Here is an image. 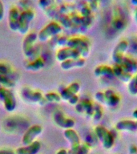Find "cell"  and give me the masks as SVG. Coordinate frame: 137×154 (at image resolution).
Here are the masks:
<instances>
[{"label": "cell", "instance_id": "9a60e30c", "mask_svg": "<svg viewBox=\"0 0 137 154\" xmlns=\"http://www.w3.org/2000/svg\"><path fill=\"white\" fill-rule=\"evenodd\" d=\"M12 73H13V71L9 65L4 63H0V75L10 77Z\"/></svg>", "mask_w": 137, "mask_h": 154}, {"label": "cell", "instance_id": "7c38bea8", "mask_svg": "<svg viewBox=\"0 0 137 154\" xmlns=\"http://www.w3.org/2000/svg\"><path fill=\"white\" fill-rule=\"evenodd\" d=\"M84 64V60L82 59H71L61 62V67L64 70H68L75 67H82Z\"/></svg>", "mask_w": 137, "mask_h": 154}, {"label": "cell", "instance_id": "3957f363", "mask_svg": "<svg viewBox=\"0 0 137 154\" xmlns=\"http://www.w3.org/2000/svg\"><path fill=\"white\" fill-rule=\"evenodd\" d=\"M35 18V13L32 10L27 9L20 13L18 31L21 34H26L29 30V25Z\"/></svg>", "mask_w": 137, "mask_h": 154}, {"label": "cell", "instance_id": "4fadbf2b", "mask_svg": "<svg viewBox=\"0 0 137 154\" xmlns=\"http://www.w3.org/2000/svg\"><path fill=\"white\" fill-rule=\"evenodd\" d=\"M45 65V63H44V60L42 59V58H37L36 60H35L34 61H32L31 63H28V64L26 66V68L29 71H38V70L42 69Z\"/></svg>", "mask_w": 137, "mask_h": 154}, {"label": "cell", "instance_id": "8fae6325", "mask_svg": "<svg viewBox=\"0 0 137 154\" xmlns=\"http://www.w3.org/2000/svg\"><path fill=\"white\" fill-rule=\"evenodd\" d=\"M64 136L72 144V148H77L79 146V138L74 130L72 128L65 130Z\"/></svg>", "mask_w": 137, "mask_h": 154}, {"label": "cell", "instance_id": "8992f818", "mask_svg": "<svg viewBox=\"0 0 137 154\" xmlns=\"http://www.w3.org/2000/svg\"><path fill=\"white\" fill-rule=\"evenodd\" d=\"M42 132H43V128L41 127L40 125H35L31 126L26 130V132L23 137V144L25 145L30 144L34 141V140L35 139L38 135L41 134Z\"/></svg>", "mask_w": 137, "mask_h": 154}, {"label": "cell", "instance_id": "ffe728a7", "mask_svg": "<svg viewBox=\"0 0 137 154\" xmlns=\"http://www.w3.org/2000/svg\"><path fill=\"white\" fill-rule=\"evenodd\" d=\"M70 103H72V104H75V103H76L78 102V96L76 95H74V96H72L71 98L68 100Z\"/></svg>", "mask_w": 137, "mask_h": 154}, {"label": "cell", "instance_id": "30bf717a", "mask_svg": "<svg viewBox=\"0 0 137 154\" xmlns=\"http://www.w3.org/2000/svg\"><path fill=\"white\" fill-rule=\"evenodd\" d=\"M41 144L38 141H33L25 147H21L16 150V154H37L40 150Z\"/></svg>", "mask_w": 137, "mask_h": 154}, {"label": "cell", "instance_id": "5bb4252c", "mask_svg": "<svg viewBox=\"0 0 137 154\" xmlns=\"http://www.w3.org/2000/svg\"><path fill=\"white\" fill-rule=\"evenodd\" d=\"M0 84H2L3 88H12L14 86V80L11 79V77L7 76L0 75Z\"/></svg>", "mask_w": 137, "mask_h": 154}, {"label": "cell", "instance_id": "7a4b0ae2", "mask_svg": "<svg viewBox=\"0 0 137 154\" xmlns=\"http://www.w3.org/2000/svg\"><path fill=\"white\" fill-rule=\"evenodd\" d=\"M0 99L4 103V108L7 112H13L16 108V100L14 94L6 88H0Z\"/></svg>", "mask_w": 137, "mask_h": 154}, {"label": "cell", "instance_id": "e0dca14e", "mask_svg": "<svg viewBox=\"0 0 137 154\" xmlns=\"http://www.w3.org/2000/svg\"><path fill=\"white\" fill-rule=\"evenodd\" d=\"M89 147L87 144H83V145H79L78 151H77V154H87L88 152Z\"/></svg>", "mask_w": 137, "mask_h": 154}, {"label": "cell", "instance_id": "ba28073f", "mask_svg": "<svg viewBox=\"0 0 137 154\" xmlns=\"http://www.w3.org/2000/svg\"><path fill=\"white\" fill-rule=\"evenodd\" d=\"M54 120L59 127L63 128H72L75 125L74 120L70 118L65 117L64 114L61 111H56L54 113Z\"/></svg>", "mask_w": 137, "mask_h": 154}, {"label": "cell", "instance_id": "6da1fadb", "mask_svg": "<svg viewBox=\"0 0 137 154\" xmlns=\"http://www.w3.org/2000/svg\"><path fill=\"white\" fill-rule=\"evenodd\" d=\"M61 31L62 26L60 24L58 23L57 22H51L41 30L38 35V38L41 41H46L50 37L60 33Z\"/></svg>", "mask_w": 137, "mask_h": 154}, {"label": "cell", "instance_id": "44dd1931", "mask_svg": "<svg viewBox=\"0 0 137 154\" xmlns=\"http://www.w3.org/2000/svg\"><path fill=\"white\" fill-rule=\"evenodd\" d=\"M0 154H14V152L9 149H2L0 150Z\"/></svg>", "mask_w": 137, "mask_h": 154}, {"label": "cell", "instance_id": "2e32d148", "mask_svg": "<svg viewBox=\"0 0 137 154\" xmlns=\"http://www.w3.org/2000/svg\"><path fill=\"white\" fill-rule=\"evenodd\" d=\"M45 99L47 102H59L60 100V96L55 92H49L45 95Z\"/></svg>", "mask_w": 137, "mask_h": 154}, {"label": "cell", "instance_id": "52a82bcc", "mask_svg": "<svg viewBox=\"0 0 137 154\" xmlns=\"http://www.w3.org/2000/svg\"><path fill=\"white\" fill-rule=\"evenodd\" d=\"M79 52L73 48H62L58 51L56 55V59L60 62H63L65 60H71V59H79Z\"/></svg>", "mask_w": 137, "mask_h": 154}, {"label": "cell", "instance_id": "9c48e42d", "mask_svg": "<svg viewBox=\"0 0 137 154\" xmlns=\"http://www.w3.org/2000/svg\"><path fill=\"white\" fill-rule=\"evenodd\" d=\"M19 16H20V12L19 9L15 7H11L9 11L8 21H9L10 28L11 29L12 31H18Z\"/></svg>", "mask_w": 137, "mask_h": 154}, {"label": "cell", "instance_id": "d6986e66", "mask_svg": "<svg viewBox=\"0 0 137 154\" xmlns=\"http://www.w3.org/2000/svg\"><path fill=\"white\" fill-rule=\"evenodd\" d=\"M4 16V7H3V4L0 0V21L3 19Z\"/></svg>", "mask_w": 137, "mask_h": 154}, {"label": "cell", "instance_id": "5b68a950", "mask_svg": "<svg viewBox=\"0 0 137 154\" xmlns=\"http://www.w3.org/2000/svg\"><path fill=\"white\" fill-rule=\"evenodd\" d=\"M22 95L29 100L35 102V103H39L42 105L47 103L45 97L43 96V94L41 93L40 91H33L27 88H24L22 91Z\"/></svg>", "mask_w": 137, "mask_h": 154}, {"label": "cell", "instance_id": "ac0fdd59", "mask_svg": "<svg viewBox=\"0 0 137 154\" xmlns=\"http://www.w3.org/2000/svg\"><path fill=\"white\" fill-rule=\"evenodd\" d=\"M52 0H40L39 1V4L42 7L44 8H47L48 7H50V3H51Z\"/></svg>", "mask_w": 137, "mask_h": 154}, {"label": "cell", "instance_id": "277c9868", "mask_svg": "<svg viewBox=\"0 0 137 154\" xmlns=\"http://www.w3.org/2000/svg\"><path fill=\"white\" fill-rule=\"evenodd\" d=\"M38 38V35L35 32H31L26 35L23 42V50L26 57H31L34 53V43Z\"/></svg>", "mask_w": 137, "mask_h": 154}, {"label": "cell", "instance_id": "7402d4cb", "mask_svg": "<svg viewBox=\"0 0 137 154\" xmlns=\"http://www.w3.org/2000/svg\"><path fill=\"white\" fill-rule=\"evenodd\" d=\"M57 154H67V152L66 150H64V149H61V150H59V151L58 152Z\"/></svg>", "mask_w": 137, "mask_h": 154}]
</instances>
